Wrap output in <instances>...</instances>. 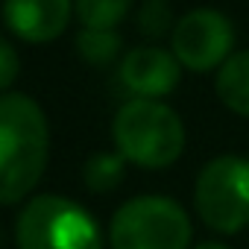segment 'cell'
<instances>
[{
	"instance_id": "6da1fadb",
	"label": "cell",
	"mask_w": 249,
	"mask_h": 249,
	"mask_svg": "<svg viewBox=\"0 0 249 249\" xmlns=\"http://www.w3.org/2000/svg\"><path fill=\"white\" fill-rule=\"evenodd\" d=\"M50 129L41 106L27 94H0V205L21 202L41 179Z\"/></svg>"
},
{
	"instance_id": "7a4b0ae2",
	"label": "cell",
	"mask_w": 249,
	"mask_h": 249,
	"mask_svg": "<svg viewBox=\"0 0 249 249\" xmlns=\"http://www.w3.org/2000/svg\"><path fill=\"white\" fill-rule=\"evenodd\" d=\"M111 135L117 153L147 170L170 167L185 150V126L173 108L159 100H129L114 114Z\"/></svg>"
},
{
	"instance_id": "3957f363",
	"label": "cell",
	"mask_w": 249,
	"mask_h": 249,
	"mask_svg": "<svg viewBox=\"0 0 249 249\" xmlns=\"http://www.w3.org/2000/svg\"><path fill=\"white\" fill-rule=\"evenodd\" d=\"M194 226L170 196H135L123 202L108 226L111 249H191Z\"/></svg>"
},
{
	"instance_id": "277c9868",
	"label": "cell",
	"mask_w": 249,
	"mask_h": 249,
	"mask_svg": "<svg viewBox=\"0 0 249 249\" xmlns=\"http://www.w3.org/2000/svg\"><path fill=\"white\" fill-rule=\"evenodd\" d=\"M18 249H103L94 217L68 196L41 194L27 202L15 226Z\"/></svg>"
},
{
	"instance_id": "5b68a950",
	"label": "cell",
	"mask_w": 249,
	"mask_h": 249,
	"mask_svg": "<svg viewBox=\"0 0 249 249\" xmlns=\"http://www.w3.org/2000/svg\"><path fill=\"white\" fill-rule=\"evenodd\" d=\"M194 205L202 223L220 234H237L249 226V159H211L194 188Z\"/></svg>"
},
{
	"instance_id": "8992f818",
	"label": "cell",
	"mask_w": 249,
	"mask_h": 249,
	"mask_svg": "<svg viewBox=\"0 0 249 249\" xmlns=\"http://www.w3.org/2000/svg\"><path fill=\"white\" fill-rule=\"evenodd\" d=\"M231 44L234 30L217 9H194L173 30V56L179 65L196 73L223 68V62L231 56Z\"/></svg>"
},
{
	"instance_id": "52a82bcc",
	"label": "cell",
	"mask_w": 249,
	"mask_h": 249,
	"mask_svg": "<svg viewBox=\"0 0 249 249\" xmlns=\"http://www.w3.org/2000/svg\"><path fill=\"white\" fill-rule=\"evenodd\" d=\"M179 59L161 47H135L120 62V82L141 100H159L179 85Z\"/></svg>"
},
{
	"instance_id": "ba28073f",
	"label": "cell",
	"mask_w": 249,
	"mask_h": 249,
	"mask_svg": "<svg viewBox=\"0 0 249 249\" xmlns=\"http://www.w3.org/2000/svg\"><path fill=\"white\" fill-rule=\"evenodd\" d=\"M71 9L73 0H3V21L18 38L47 44L65 33Z\"/></svg>"
},
{
	"instance_id": "9c48e42d",
	"label": "cell",
	"mask_w": 249,
	"mask_h": 249,
	"mask_svg": "<svg viewBox=\"0 0 249 249\" xmlns=\"http://www.w3.org/2000/svg\"><path fill=\"white\" fill-rule=\"evenodd\" d=\"M217 97L234 114L249 117V50L231 53L217 73Z\"/></svg>"
},
{
	"instance_id": "30bf717a",
	"label": "cell",
	"mask_w": 249,
	"mask_h": 249,
	"mask_svg": "<svg viewBox=\"0 0 249 249\" xmlns=\"http://www.w3.org/2000/svg\"><path fill=\"white\" fill-rule=\"evenodd\" d=\"M132 0H73L82 30H114L129 15Z\"/></svg>"
},
{
	"instance_id": "8fae6325",
	"label": "cell",
	"mask_w": 249,
	"mask_h": 249,
	"mask_svg": "<svg viewBox=\"0 0 249 249\" xmlns=\"http://www.w3.org/2000/svg\"><path fill=\"white\" fill-rule=\"evenodd\" d=\"M126 173V159L120 153H94L85 167H82V179L94 194H108L123 182Z\"/></svg>"
},
{
	"instance_id": "7c38bea8",
	"label": "cell",
	"mask_w": 249,
	"mask_h": 249,
	"mask_svg": "<svg viewBox=\"0 0 249 249\" xmlns=\"http://www.w3.org/2000/svg\"><path fill=\"white\" fill-rule=\"evenodd\" d=\"M76 53L88 65H108L120 53V36L114 30H79Z\"/></svg>"
},
{
	"instance_id": "4fadbf2b",
	"label": "cell",
	"mask_w": 249,
	"mask_h": 249,
	"mask_svg": "<svg viewBox=\"0 0 249 249\" xmlns=\"http://www.w3.org/2000/svg\"><path fill=\"white\" fill-rule=\"evenodd\" d=\"M138 27L144 36L150 38H159L170 30V9L161 3V0H150V3H144L141 15H138Z\"/></svg>"
},
{
	"instance_id": "5bb4252c",
	"label": "cell",
	"mask_w": 249,
	"mask_h": 249,
	"mask_svg": "<svg viewBox=\"0 0 249 249\" xmlns=\"http://www.w3.org/2000/svg\"><path fill=\"white\" fill-rule=\"evenodd\" d=\"M18 71H21V65H18L15 47H12L6 38H0V91H6V88L15 82Z\"/></svg>"
},
{
	"instance_id": "9a60e30c",
	"label": "cell",
	"mask_w": 249,
	"mask_h": 249,
	"mask_svg": "<svg viewBox=\"0 0 249 249\" xmlns=\"http://www.w3.org/2000/svg\"><path fill=\"white\" fill-rule=\"evenodd\" d=\"M191 249H231V246L223 243V240H202V243H196V246H191Z\"/></svg>"
}]
</instances>
